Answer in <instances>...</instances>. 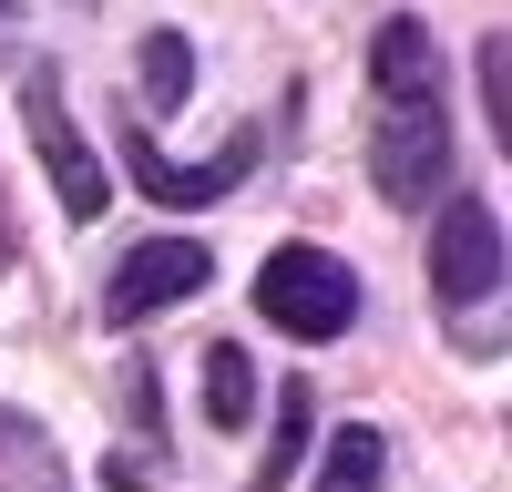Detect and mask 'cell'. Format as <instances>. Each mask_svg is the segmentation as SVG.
Listing matches in <instances>:
<instances>
[{"mask_svg":"<svg viewBox=\"0 0 512 492\" xmlns=\"http://www.w3.org/2000/svg\"><path fill=\"white\" fill-rule=\"evenodd\" d=\"M256 308H267L287 339H338V328L359 318V277L328 257V246H277L267 267H256Z\"/></svg>","mask_w":512,"mask_h":492,"instance_id":"1","label":"cell"},{"mask_svg":"<svg viewBox=\"0 0 512 492\" xmlns=\"http://www.w3.org/2000/svg\"><path fill=\"white\" fill-rule=\"evenodd\" d=\"M441 175H451V113H441V93H400V103H379L369 185L390 195V205H431Z\"/></svg>","mask_w":512,"mask_h":492,"instance_id":"2","label":"cell"},{"mask_svg":"<svg viewBox=\"0 0 512 492\" xmlns=\"http://www.w3.org/2000/svg\"><path fill=\"white\" fill-rule=\"evenodd\" d=\"M431 287L451 308H482L502 287V226H492L482 195H451L441 205V226H431Z\"/></svg>","mask_w":512,"mask_h":492,"instance_id":"3","label":"cell"},{"mask_svg":"<svg viewBox=\"0 0 512 492\" xmlns=\"http://www.w3.org/2000/svg\"><path fill=\"white\" fill-rule=\"evenodd\" d=\"M21 123H31V144H41V175L62 185V205L72 216H103V164H93V144L72 134V113H62V82L52 72H31V93H21Z\"/></svg>","mask_w":512,"mask_h":492,"instance_id":"4","label":"cell"},{"mask_svg":"<svg viewBox=\"0 0 512 492\" xmlns=\"http://www.w3.org/2000/svg\"><path fill=\"white\" fill-rule=\"evenodd\" d=\"M205 246L195 236H154V246H134L113 277H103V318H154V308H175V298H195L205 287Z\"/></svg>","mask_w":512,"mask_h":492,"instance_id":"5","label":"cell"},{"mask_svg":"<svg viewBox=\"0 0 512 492\" xmlns=\"http://www.w3.org/2000/svg\"><path fill=\"white\" fill-rule=\"evenodd\" d=\"M246 164H256V134H236L216 164H175V154L144 134V123H123V175H134L154 205H216V195H236V175H246Z\"/></svg>","mask_w":512,"mask_h":492,"instance_id":"6","label":"cell"},{"mask_svg":"<svg viewBox=\"0 0 512 492\" xmlns=\"http://www.w3.org/2000/svg\"><path fill=\"white\" fill-rule=\"evenodd\" d=\"M369 72H379V103H400V93H441L431 21H379V41H369Z\"/></svg>","mask_w":512,"mask_h":492,"instance_id":"7","label":"cell"},{"mask_svg":"<svg viewBox=\"0 0 512 492\" xmlns=\"http://www.w3.org/2000/svg\"><path fill=\"white\" fill-rule=\"evenodd\" d=\"M0 492H72L52 431H41L31 410H11V400H0Z\"/></svg>","mask_w":512,"mask_h":492,"instance_id":"8","label":"cell"},{"mask_svg":"<svg viewBox=\"0 0 512 492\" xmlns=\"http://www.w3.org/2000/svg\"><path fill=\"white\" fill-rule=\"evenodd\" d=\"M246 410H256V369H246L236 339H216V349H205V421H216V431H246Z\"/></svg>","mask_w":512,"mask_h":492,"instance_id":"9","label":"cell"},{"mask_svg":"<svg viewBox=\"0 0 512 492\" xmlns=\"http://www.w3.org/2000/svg\"><path fill=\"white\" fill-rule=\"evenodd\" d=\"M308 380H287L277 390V431H267V462H256V492H287V472H297V451H308Z\"/></svg>","mask_w":512,"mask_h":492,"instance_id":"10","label":"cell"},{"mask_svg":"<svg viewBox=\"0 0 512 492\" xmlns=\"http://www.w3.org/2000/svg\"><path fill=\"white\" fill-rule=\"evenodd\" d=\"M379 472H390V441L349 421V431L328 441V472H318V492H379Z\"/></svg>","mask_w":512,"mask_h":492,"instance_id":"11","label":"cell"},{"mask_svg":"<svg viewBox=\"0 0 512 492\" xmlns=\"http://www.w3.org/2000/svg\"><path fill=\"white\" fill-rule=\"evenodd\" d=\"M195 93V52H185V31H154L144 41V113H175Z\"/></svg>","mask_w":512,"mask_h":492,"instance_id":"12","label":"cell"},{"mask_svg":"<svg viewBox=\"0 0 512 492\" xmlns=\"http://www.w3.org/2000/svg\"><path fill=\"white\" fill-rule=\"evenodd\" d=\"M482 93H492V123L512 134V41H502V31L482 41Z\"/></svg>","mask_w":512,"mask_h":492,"instance_id":"13","label":"cell"}]
</instances>
